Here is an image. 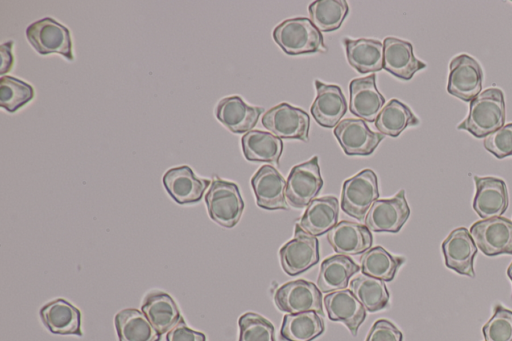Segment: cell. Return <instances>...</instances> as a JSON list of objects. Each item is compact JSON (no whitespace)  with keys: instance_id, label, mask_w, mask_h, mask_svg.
Masks as SVG:
<instances>
[{"instance_id":"1","label":"cell","mask_w":512,"mask_h":341,"mask_svg":"<svg viewBox=\"0 0 512 341\" xmlns=\"http://www.w3.org/2000/svg\"><path fill=\"white\" fill-rule=\"evenodd\" d=\"M505 99L499 88H488L477 95L469 106L468 116L457 126L477 138L500 129L505 122Z\"/></svg>"},{"instance_id":"2","label":"cell","mask_w":512,"mask_h":341,"mask_svg":"<svg viewBox=\"0 0 512 341\" xmlns=\"http://www.w3.org/2000/svg\"><path fill=\"white\" fill-rule=\"evenodd\" d=\"M273 39L288 55H300L326 51L323 35L310 19L297 17L286 19L273 30Z\"/></svg>"},{"instance_id":"3","label":"cell","mask_w":512,"mask_h":341,"mask_svg":"<svg viewBox=\"0 0 512 341\" xmlns=\"http://www.w3.org/2000/svg\"><path fill=\"white\" fill-rule=\"evenodd\" d=\"M205 202L210 218L225 228L239 222L245 206L238 185L218 177L211 181Z\"/></svg>"},{"instance_id":"4","label":"cell","mask_w":512,"mask_h":341,"mask_svg":"<svg viewBox=\"0 0 512 341\" xmlns=\"http://www.w3.org/2000/svg\"><path fill=\"white\" fill-rule=\"evenodd\" d=\"M379 198L378 180L375 172L364 169L343 183L341 209L359 221L365 217Z\"/></svg>"},{"instance_id":"5","label":"cell","mask_w":512,"mask_h":341,"mask_svg":"<svg viewBox=\"0 0 512 341\" xmlns=\"http://www.w3.org/2000/svg\"><path fill=\"white\" fill-rule=\"evenodd\" d=\"M25 34L40 55L56 53L69 61L74 60L70 31L55 19L45 17L37 20L27 27Z\"/></svg>"},{"instance_id":"6","label":"cell","mask_w":512,"mask_h":341,"mask_svg":"<svg viewBox=\"0 0 512 341\" xmlns=\"http://www.w3.org/2000/svg\"><path fill=\"white\" fill-rule=\"evenodd\" d=\"M323 186L318 157L294 166L286 180V200L293 208L307 207Z\"/></svg>"},{"instance_id":"7","label":"cell","mask_w":512,"mask_h":341,"mask_svg":"<svg viewBox=\"0 0 512 341\" xmlns=\"http://www.w3.org/2000/svg\"><path fill=\"white\" fill-rule=\"evenodd\" d=\"M261 122L270 133L281 139L309 141L310 117L301 108L280 103L270 108Z\"/></svg>"},{"instance_id":"8","label":"cell","mask_w":512,"mask_h":341,"mask_svg":"<svg viewBox=\"0 0 512 341\" xmlns=\"http://www.w3.org/2000/svg\"><path fill=\"white\" fill-rule=\"evenodd\" d=\"M276 307L289 314L315 311L323 316V297L316 285L310 281L298 279L289 281L274 293Z\"/></svg>"},{"instance_id":"9","label":"cell","mask_w":512,"mask_h":341,"mask_svg":"<svg viewBox=\"0 0 512 341\" xmlns=\"http://www.w3.org/2000/svg\"><path fill=\"white\" fill-rule=\"evenodd\" d=\"M279 256L283 271L296 276L318 263L319 242L296 224L294 237L280 248Z\"/></svg>"},{"instance_id":"10","label":"cell","mask_w":512,"mask_h":341,"mask_svg":"<svg viewBox=\"0 0 512 341\" xmlns=\"http://www.w3.org/2000/svg\"><path fill=\"white\" fill-rule=\"evenodd\" d=\"M469 232L477 248L485 255H512L511 220L504 217L483 219L475 222Z\"/></svg>"},{"instance_id":"11","label":"cell","mask_w":512,"mask_h":341,"mask_svg":"<svg viewBox=\"0 0 512 341\" xmlns=\"http://www.w3.org/2000/svg\"><path fill=\"white\" fill-rule=\"evenodd\" d=\"M483 71L480 64L467 54H460L450 62L447 91L462 101L471 102L481 93Z\"/></svg>"},{"instance_id":"12","label":"cell","mask_w":512,"mask_h":341,"mask_svg":"<svg viewBox=\"0 0 512 341\" xmlns=\"http://www.w3.org/2000/svg\"><path fill=\"white\" fill-rule=\"evenodd\" d=\"M410 216V208L401 189L389 199H378L365 217V226L373 232L397 233Z\"/></svg>"},{"instance_id":"13","label":"cell","mask_w":512,"mask_h":341,"mask_svg":"<svg viewBox=\"0 0 512 341\" xmlns=\"http://www.w3.org/2000/svg\"><path fill=\"white\" fill-rule=\"evenodd\" d=\"M344 153L348 156H368L374 152L385 135L372 131L365 121L347 118L333 131Z\"/></svg>"},{"instance_id":"14","label":"cell","mask_w":512,"mask_h":341,"mask_svg":"<svg viewBox=\"0 0 512 341\" xmlns=\"http://www.w3.org/2000/svg\"><path fill=\"white\" fill-rule=\"evenodd\" d=\"M447 268L468 277H475L474 258L477 254L470 232L465 227L454 229L442 243Z\"/></svg>"},{"instance_id":"15","label":"cell","mask_w":512,"mask_h":341,"mask_svg":"<svg viewBox=\"0 0 512 341\" xmlns=\"http://www.w3.org/2000/svg\"><path fill=\"white\" fill-rule=\"evenodd\" d=\"M162 181L168 194L180 205L199 202L211 184L208 179L198 178L187 165L170 168Z\"/></svg>"},{"instance_id":"16","label":"cell","mask_w":512,"mask_h":341,"mask_svg":"<svg viewBox=\"0 0 512 341\" xmlns=\"http://www.w3.org/2000/svg\"><path fill=\"white\" fill-rule=\"evenodd\" d=\"M256 203L266 210H287L286 180L271 165H263L251 178Z\"/></svg>"},{"instance_id":"17","label":"cell","mask_w":512,"mask_h":341,"mask_svg":"<svg viewBox=\"0 0 512 341\" xmlns=\"http://www.w3.org/2000/svg\"><path fill=\"white\" fill-rule=\"evenodd\" d=\"M476 193L473 209L482 219L501 217L508 208L509 197L506 183L496 177L474 176Z\"/></svg>"},{"instance_id":"18","label":"cell","mask_w":512,"mask_h":341,"mask_svg":"<svg viewBox=\"0 0 512 341\" xmlns=\"http://www.w3.org/2000/svg\"><path fill=\"white\" fill-rule=\"evenodd\" d=\"M316 96L311 106V114L322 127L336 126L347 111V102L342 89L336 84L314 81Z\"/></svg>"},{"instance_id":"19","label":"cell","mask_w":512,"mask_h":341,"mask_svg":"<svg viewBox=\"0 0 512 341\" xmlns=\"http://www.w3.org/2000/svg\"><path fill=\"white\" fill-rule=\"evenodd\" d=\"M352 114L366 122H375L385 103V98L376 87V75L353 79L349 84Z\"/></svg>"},{"instance_id":"20","label":"cell","mask_w":512,"mask_h":341,"mask_svg":"<svg viewBox=\"0 0 512 341\" xmlns=\"http://www.w3.org/2000/svg\"><path fill=\"white\" fill-rule=\"evenodd\" d=\"M327 240L337 254L349 256L369 250L373 243V236L366 226L343 220L327 233Z\"/></svg>"},{"instance_id":"21","label":"cell","mask_w":512,"mask_h":341,"mask_svg":"<svg viewBox=\"0 0 512 341\" xmlns=\"http://www.w3.org/2000/svg\"><path fill=\"white\" fill-rule=\"evenodd\" d=\"M383 69L395 77L410 80L426 64L417 59L410 42L395 37H386L383 42Z\"/></svg>"},{"instance_id":"22","label":"cell","mask_w":512,"mask_h":341,"mask_svg":"<svg viewBox=\"0 0 512 341\" xmlns=\"http://www.w3.org/2000/svg\"><path fill=\"white\" fill-rule=\"evenodd\" d=\"M263 112L262 107L250 106L239 96L221 99L215 116L232 133L242 134L252 130Z\"/></svg>"},{"instance_id":"23","label":"cell","mask_w":512,"mask_h":341,"mask_svg":"<svg viewBox=\"0 0 512 341\" xmlns=\"http://www.w3.org/2000/svg\"><path fill=\"white\" fill-rule=\"evenodd\" d=\"M324 306L331 321L342 322L356 336L366 318V309L351 290L342 289L324 296Z\"/></svg>"},{"instance_id":"24","label":"cell","mask_w":512,"mask_h":341,"mask_svg":"<svg viewBox=\"0 0 512 341\" xmlns=\"http://www.w3.org/2000/svg\"><path fill=\"white\" fill-rule=\"evenodd\" d=\"M339 202L334 196L314 199L297 225L307 234L317 237L328 233L338 222Z\"/></svg>"},{"instance_id":"25","label":"cell","mask_w":512,"mask_h":341,"mask_svg":"<svg viewBox=\"0 0 512 341\" xmlns=\"http://www.w3.org/2000/svg\"><path fill=\"white\" fill-rule=\"evenodd\" d=\"M45 326L54 334L82 336L81 312L64 299L45 304L40 310Z\"/></svg>"},{"instance_id":"26","label":"cell","mask_w":512,"mask_h":341,"mask_svg":"<svg viewBox=\"0 0 512 341\" xmlns=\"http://www.w3.org/2000/svg\"><path fill=\"white\" fill-rule=\"evenodd\" d=\"M348 63L359 73H372L383 69V43L374 39L344 38Z\"/></svg>"},{"instance_id":"27","label":"cell","mask_w":512,"mask_h":341,"mask_svg":"<svg viewBox=\"0 0 512 341\" xmlns=\"http://www.w3.org/2000/svg\"><path fill=\"white\" fill-rule=\"evenodd\" d=\"M141 310L161 335L168 333L183 318L173 298L159 291L146 295Z\"/></svg>"},{"instance_id":"28","label":"cell","mask_w":512,"mask_h":341,"mask_svg":"<svg viewBox=\"0 0 512 341\" xmlns=\"http://www.w3.org/2000/svg\"><path fill=\"white\" fill-rule=\"evenodd\" d=\"M244 157L248 161L279 164L283 152V141L274 134L251 130L241 138Z\"/></svg>"},{"instance_id":"29","label":"cell","mask_w":512,"mask_h":341,"mask_svg":"<svg viewBox=\"0 0 512 341\" xmlns=\"http://www.w3.org/2000/svg\"><path fill=\"white\" fill-rule=\"evenodd\" d=\"M359 270L360 267L348 256H330L321 264L317 286L324 293L345 289L350 278Z\"/></svg>"},{"instance_id":"30","label":"cell","mask_w":512,"mask_h":341,"mask_svg":"<svg viewBox=\"0 0 512 341\" xmlns=\"http://www.w3.org/2000/svg\"><path fill=\"white\" fill-rule=\"evenodd\" d=\"M115 327L119 341H160L161 334L150 323L145 314L127 308L115 315Z\"/></svg>"},{"instance_id":"31","label":"cell","mask_w":512,"mask_h":341,"mask_svg":"<svg viewBox=\"0 0 512 341\" xmlns=\"http://www.w3.org/2000/svg\"><path fill=\"white\" fill-rule=\"evenodd\" d=\"M324 330V320L315 311L288 313L283 317L280 338L283 341H312Z\"/></svg>"},{"instance_id":"32","label":"cell","mask_w":512,"mask_h":341,"mask_svg":"<svg viewBox=\"0 0 512 341\" xmlns=\"http://www.w3.org/2000/svg\"><path fill=\"white\" fill-rule=\"evenodd\" d=\"M374 123L381 134L397 137L407 127L418 125L419 119L407 105L398 99H391L381 109Z\"/></svg>"},{"instance_id":"33","label":"cell","mask_w":512,"mask_h":341,"mask_svg":"<svg viewBox=\"0 0 512 341\" xmlns=\"http://www.w3.org/2000/svg\"><path fill=\"white\" fill-rule=\"evenodd\" d=\"M350 290L368 312H377L389 305V292L380 279L362 273L350 281Z\"/></svg>"},{"instance_id":"34","label":"cell","mask_w":512,"mask_h":341,"mask_svg":"<svg viewBox=\"0 0 512 341\" xmlns=\"http://www.w3.org/2000/svg\"><path fill=\"white\" fill-rule=\"evenodd\" d=\"M404 262V257L392 256L380 246L370 248L360 258L362 273L384 282L392 281Z\"/></svg>"},{"instance_id":"35","label":"cell","mask_w":512,"mask_h":341,"mask_svg":"<svg viewBox=\"0 0 512 341\" xmlns=\"http://www.w3.org/2000/svg\"><path fill=\"white\" fill-rule=\"evenodd\" d=\"M311 22L320 32L337 30L349 13L345 0H319L312 2L309 7Z\"/></svg>"},{"instance_id":"36","label":"cell","mask_w":512,"mask_h":341,"mask_svg":"<svg viewBox=\"0 0 512 341\" xmlns=\"http://www.w3.org/2000/svg\"><path fill=\"white\" fill-rule=\"evenodd\" d=\"M35 96L34 88L13 76H2L0 79V106L9 113L18 111Z\"/></svg>"},{"instance_id":"37","label":"cell","mask_w":512,"mask_h":341,"mask_svg":"<svg viewBox=\"0 0 512 341\" xmlns=\"http://www.w3.org/2000/svg\"><path fill=\"white\" fill-rule=\"evenodd\" d=\"M238 341H276L273 324L254 312H246L240 316Z\"/></svg>"},{"instance_id":"38","label":"cell","mask_w":512,"mask_h":341,"mask_svg":"<svg viewBox=\"0 0 512 341\" xmlns=\"http://www.w3.org/2000/svg\"><path fill=\"white\" fill-rule=\"evenodd\" d=\"M485 341H512V311L497 304L482 328Z\"/></svg>"},{"instance_id":"39","label":"cell","mask_w":512,"mask_h":341,"mask_svg":"<svg viewBox=\"0 0 512 341\" xmlns=\"http://www.w3.org/2000/svg\"><path fill=\"white\" fill-rule=\"evenodd\" d=\"M483 144L485 149L498 159L512 156V123L503 125L486 136Z\"/></svg>"},{"instance_id":"40","label":"cell","mask_w":512,"mask_h":341,"mask_svg":"<svg viewBox=\"0 0 512 341\" xmlns=\"http://www.w3.org/2000/svg\"><path fill=\"white\" fill-rule=\"evenodd\" d=\"M366 341H403V334L389 320L379 319L371 327Z\"/></svg>"},{"instance_id":"41","label":"cell","mask_w":512,"mask_h":341,"mask_svg":"<svg viewBox=\"0 0 512 341\" xmlns=\"http://www.w3.org/2000/svg\"><path fill=\"white\" fill-rule=\"evenodd\" d=\"M167 341H206L202 332L189 328L182 318L166 335Z\"/></svg>"},{"instance_id":"42","label":"cell","mask_w":512,"mask_h":341,"mask_svg":"<svg viewBox=\"0 0 512 341\" xmlns=\"http://www.w3.org/2000/svg\"><path fill=\"white\" fill-rule=\"evenodd\" d=\"M12 44L13 42L9 41L1 45V75L8 72L13 65Z\"/></svg>"},{"instance_id":"43","label":"cell","mask_w":512,"mask_h":341,"mask_svg":"<svg viewBox=\"0 0 512 341\" xmlns=\"http://www.w3.org/2000/svg\"><path fill=\"white\" fill-rule=\"evenodd\" d=\"M507 275L512 283V262L510 263V265L508 266V269H507ZM511 299H512V295H511Z\"/></svg>"},{"instance_id":"44","label":"cell","mask_w":512,"mask_h":341,"mask_svg":"<svg viewBox=\"0 0 512 341\" xmlns=\"http://www.w3.org/2000/svg\"><path fill=\"white\" fill-rule=\"evenodd\" d=\"M512 2V1H511Z\"/></svg>"}]
</instances>
